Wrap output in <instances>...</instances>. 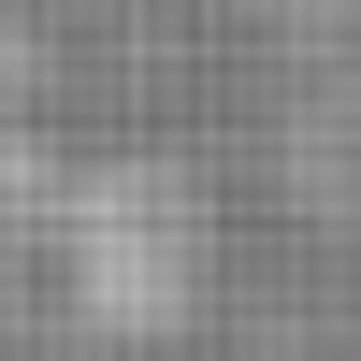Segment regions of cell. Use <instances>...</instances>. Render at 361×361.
<instances>
[{
	"mask_svg": "<svg viewBox=\"0 0 361 361\" xmlns=\"http://www.w3.org/2000/svg\"><path fill=\"white\" fill-rule=\"evenodd\" d=\"M202 260H217V231H202V173L159 159V145H130V159H102L73 188V318L116 347H159L173 318L202 304Z\"/></svg>",
	"mask_w": 361,
	"mask_h": 361,
	"instance_id": "cell-1",
	"label": "cell"
},
{
	"mask_svg": "<svg viewBox=\"0 0 361 361\" xmlns=\"http://www.w3.org/2000/svg\"><path fill=\"white\" fill-rule=\"evenodd\" d=\"M260 15H289V29H347L361 0H260Z\"/></svg>",
	"mask_w": 361,
	"mask_h": 361,
	"instance_id": "cell-2",
	"label": "cell"
}]
</instances>
